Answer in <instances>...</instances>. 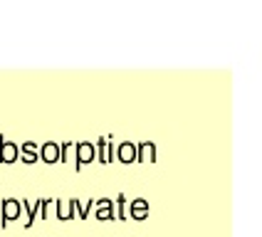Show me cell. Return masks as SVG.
<instances>
[{
    "mask_svg": "<svg viewBox=\"0 0 262 237\" xmlns=\"http://www.w3.org/2000/svg\"><path fill=\"white\" fill-rule=\"evenodd\" d=\"M20 200H15V198H5L3 203H0V218H3V227H8V222H13L20 218Z\"/></svg>",
    "mask_w": 262,
    "mask_h": 237,
    "instance_id": "cell-2",
    "label": "cell"
},
{
    "mask_svg": "<svg viewBox=\"0 0 262 237\" xmlns=\"http://www.w3.org/2000/svg\"><path fill=\"white\" fill-rule=\"evenodd\" d=\"M37 158L45 163H59V144H55V141L42 144V148L37 151Z\"/></svg>",
    "mask_w": 262,
    "mask_h": 237,
    "instance_id": "cell-6",
    "label": "cell"
},
{
    "mask_svg": "<svg viewBox=\"0 0 262 237\" xmlns=\"http://www.w3.org/2000/svg\"><path fill=\"white\" fill-rule=\"evenodd\" d=\"M136 161H144V163L156 161V144L154 141H141L136 146Z\"/></svg>",
    "mask_w": 262,
    "mask_h": 237,
    "instance_id": "cell-7",
    "label": "cell"
},
{
    "mask_svg": "<svg viewBox=\"0 0 262 237\" xmlns=\"http://www.w3.org/2000/svg\"><path fill=\"white\" fill-rule=\"evenodd\" d=\"M17 161V146L13 141H5L0 136V163H15Z\"/></svg>",
    "mask_w": 262,
    "mask_h": 237,
    "instance_id": "cell-9",
    "label": "cell"
},
{
    "mask_svg": "<svg viewBox=\"0 0 262 237\" xmlns=\"http://www.w3.org/2000/svg\"><path fill=\"white\" fill-rule=\"evenodd\" d=\"M94 205H97V220H117V212H114V200H109V198H102V200H94Z\"/></svg>",
    "mask_w": 262,
    "mask_h": 237,
    "instance_id": "cell-5",
    "label": "cell"
},
{
    "mask_svg": "<svg viewBox=\"0 0 262 237\" xmlns=\"http://www.w3.org/2000/svg\"><path fill=\"white\" fill-rule=\"evenodd\" d=\"M92 205H94V200H74V212H77L82 220H87Z\"/></svg>",
    "mask_w": 262,
    "mask_h": 237,
    "instance_id": "cell-12",
    "label": "cell"
},
{
    "mask_svg": "<svg viewBox=\"0 0 262 237\" xmlns=\"http://www.w3.org/2000/svg\"><path fill=\"white\" fill-rule=\"evenodd\" d=\"M17 161L23 163H37V146L32 144V141H25L23 146H17Z\"/></svg>",
    "mask_w": 262,
    "mask_h": 237,
    "instance_id": "cell-8",
    "label": "cell"
},
{
    "mask_svg": "<svg viewBox=\"0 0 262 237\" xmlns=\"http://www.w3.org/2000/svg\"><path fill=\"white\" fill-rule=\"evenodd\" d=\"M74 171H82L87 163H92L97 158V151H94V144L92 141H79L77 146H74Z\"/></svg>",
    "mask_w": 262,
    "mask_h": 237,
    "instance_id": "cell-1",
    "label": "cell"
},
{
    "mask_svg": "<svg viewBox=\"0 0 262 237\" xmlns=\"http://www.w3.org/2000/svg\"><path fill=\"white\" fill-rule=\"evenodd\" d=\"M114 158L121 163H136V144L121 141V144L114 148Z\"/></svg>",
    "mask_w": 262,
    "mask_h": 237,
    "instance_id": "cell-3",
    "label": "cell"
},
{
    "mask_svg": "<svg viewBox=\"0 0 262 237\" xmlns=\"http://www.w3.org/2000/svg\"><path fill=\"white\" fill-rule=\"evenodd\" d=\"M74 218V200H57V220L67 222Z\"/></svg>",
    "mask_w": 262,
    "mask_h": 237,
    "instance_id": "cell-11",
    "label": "cell"
},
{
    "mask_svg": "<svg viewBox=\"0 0 262 237\" xmlns=\"http://www.w3.org/2000/svg\"><path fill=\"white\" fill-rule=\"evenodd\" d=\"M94 151H97V158H99L102 163H109L112 158H114V148H112V144H109L106 138H99L97 146H94Z\"/></svg>",
    "mask_w": 262,
    "mask_h": 237,
    "instance_id": "cell-10",
    "label": "cell"
},
{
    "mask_svg": "<svg viewBox=\"0 0 262 237\" xmlns=\"http://www.w3.org/2000/svg\"><path fill=\"white\" fill-rule=\"evenodd\" d=\"M148 212H151V205H148V200H144V198H136V200L129 203V218L131 220H146Z\"/></svg>",
    "mask_w": 262,
    "mask_h": 237,
    "instance_id": "cell-4",
    "label": "cell"
},
{
    "mask_svg": "<svg viewBox=\"0 0 262 237\" xmlns=\"http://www.w3.org/2000/svg\"><path fill=\"white\" fill-rule=\"evenodd\" d=\"M114 212H117V220H126V195H119L114 200Z\"/></svg>",
    "mask_w": 262,
    "mask_h": 237,
    "instance_id": "cell-13",
    "label": "cell"
}]
</instances>
